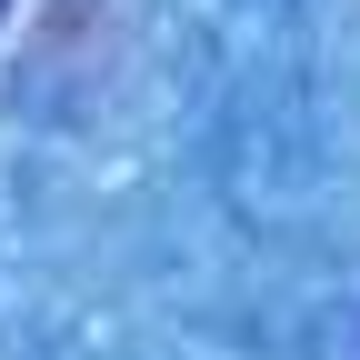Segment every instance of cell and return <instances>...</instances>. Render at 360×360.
I'll use <instances>...</instances> for the list:
<instances>
[{
  "label": "cell",
  "mask_w": 360,
  "mask_h": 360,
  "mask_svg": "<svg viewBox=\"0 0 360 360\" xmlns=\"http://www.w3.org/2000/svg\"><path fill=\"white\" fill-rule=\"evenodd\" d=\"M0 11H11V0H0Z\"/></svg>",
  "instance_id": "obj_1"
}]
</instances>
